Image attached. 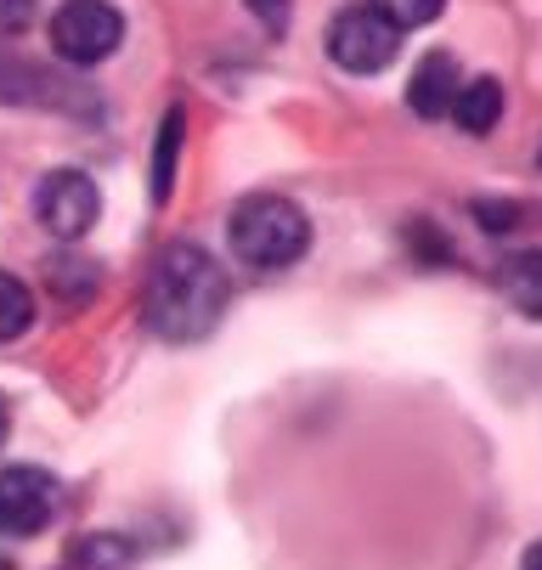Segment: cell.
Returning <instances> with one entry per match:
<instances>
[{
    "label": "cell",
    "mask_w": 542,
    "mask_h": 570,
    "mask_svg": "<svg viewBox=\"0 0 542 570\" xmlns=\"http://www.w3.org/2000/svg\"><path fill=\"white\" fill-rule=\"evenodd\" d=\"M226 299H231V283H226L220 261L209 249H198V243H170L165 261L152 266L141 316H147V328L159 340L193 345L220 322Z\"/></svg>",
    "instance_id": "6da1fadb"
},
{
    "label": "cell",
    "mask_w": 542,
    "mask_h": 570,
    "mask_svg": "<svg viewBox=\"0 0 542 570\" xmlns=\"http://www.w3.org/2000/svg\"><path fill=\"white\" fill-rule=\"evenodd\" d=\"M226 232H231V249L260 272H283L312 249V220H305V209L294 198H272V193L244 198L231 209Z\"/></svg>",
    "instance_id": "7a4b0ae2"
},
{
    "label": "cell",
    "mask_w": 542,
    "mask_h": 570,
    "mask_svg": "<svg viewBox=\"0 0 542 570\" xmlns=\"http://www.w3.org/2000/svg\"><path fill=\"white\" fill-rule=\"evenodd\" d=\"M125 40V18L108 0H62L51 12V51L73 68H91L102 57H114Z\"/></svg>",
    "instance_id": "3957f363"
},
{
    "label": "cell",
    "mask_w": 542,
    "mask_h": 570,
    "mask_svg": "<svg viewBox=\"0 0 542 570\" xmlns=\"http://www.w3.org/2000/svg\"><path fill=\"white\" fill-rule=\"evenodd\" d=\"M402 51V29L384 18L378 7H345L334 12L328 23V57L345 68V73H378V68H391Z\"/></svg>",
    "instance_id": "277c9868"
},
{
    "label": "cell",
    "mask_w": 542,
    "mask_h": 570,
    "mask_svg": "<svg viewBox=\"0 0 542 570\" xmlns=\"http://www.w3.org/2000/svg\"><path fill=\"white\" fill-rule=\"evenodd\" d=\"M62 509V485L57 474L18 463V469H0V537H40Z\"/></svg>",
    "instance_id": "5b68a950"
},
{
    "label": "cell",
    "mask_w": 542,
    "mask_h": 570,
    "mask_svg": "<svg viewBox=\"0 0 542 570\" xmlns=\"http://www.w3.org/2000/svg\"><path fill=\"white\" fill-rule=\"evenodd\" d=\"M35 215L51 237L73 243V237H86L102 215V193L86 170H51L40 187H35Z\"/></svg>",
    "instance_id": "8992f818"
},
{
    "label": "cell",
    "mask_w": 542,
    "mask_h": 570,
    "mask_svg": "<svg viewBox=\"0 0 542 570\" xmlns=\"http://www.w3.org/2000/svg\"><path fill=\"white\" fill-rule=\"evenodd\" d=\"M457 86H463V79H457L452 51H430V57H418V68H413V79H407V108H413L418 119H446Z\"/></svg>",
    "instance_id": "52a82bcc"
},
{
    "label": "cell",
    "mask_w": 542,
    "mask_h": 570,
    "mask_svg": "<svg viewBox=\"0 0 542 570\" xmlns=\"http://www.w3.org/2000/svg\"><path fill=\"white\" fill-rule=\"evenodd\" d=\"M457 130H470V136H486V130H497V119H503V86L492 73H481V79H463L457 86V97H452V114H446Z\"/></svg>",
    "instance_id": "ba28073f"
},
{
    "label": "cell",
    "mask_w": 542,
    "mask_h": 570,
    "mask_svg": "<svg viewBox=\"0 0 542 570\" xmlns=\"http://www.w3.org/2000/svg\"><path fill=\"white\" fill-rule=\"evenodd\" d=\"M503 294H509L514 311H525V316L542 322V249H531V255H520V261L503 266Z\"/></svg>",
    "instance_id": "9c48e42d"
},
{
    "label": "cell",
    "mask_w": 542,
    "mask_h": 570,
    "mask_svg": "<svg viewBox=\"0 0 542 570\" xmlns=\"http://www.w3.org/2000/svg\"><path fill=\"white\" fill-rule=\"evenodd\" d=\"M29 322H35V294H29V283L12 277V272H0V345L23 340Z\"/></svg>",
    "instance_id": "30bf717a"
},
{
    "label": "cell",
    "mask_w": 542,
    "mask_h": 570,
    "mask_svg": "<svg viewBox=\"0 0 542 570\" xmlns=\"http://www.w3.org/2000/svg\"><path fill=\"white\" fill-rule=\"evenodd\" d=\"M176 153H181V108L165 114V136H159V147H152V198L159 204L176 187Z\"/></svg>",
    "instance_id": "8fae6325"
},
{
    "label": "cell",
    "mask_w": 542,
    "mask_h": 570,
    "mask_svg": "<svg viewBox=\"0 0 542 570\" xmlns=\"http://www.w3.org/2000/svg\"><path fill=\"white\" fill-rule=\"evenodd\" d=\"M130 542L125 537H86L80 548H73V570H130Z\"/></svg>",
    "instance_id": "7c38bea8"
},
{
    "label": "cell",
    "mask_w": 542,
    "mask_h": 570,
    "mask_svg": "<svg viewBox=\"0 0 542 570\" xmlns=\"http://www.w3.org/2000/svg\"><path fill=\"white\" fill-rule=\"evenodd\" d=\"M367 7H378L384 18H391V23L407 35V29H424V23H435V18L446 12V0H367Z\"/></svg>",
    "instance_id": "4fadbf2b"
},
{
    "label": "cell",
    "mask_w": 542,
    "mask_h": 570,
    "mask_svg": "<svg viewBox=\"0 0 542 570\" xmlns=\"http://www.w3.org/2000/svg\"><path fill=\"white\" fill-rule=\"evenodd\" d=\"M249 12L266 23V35H283L288 29V0H249Z\"/></svg>",
    "instance_id": "5bb4252c"
},
{
    "label": "cell",
    "mask_w": 542,
    "mask_h": 570,
    "mask_svg": "<svg viewBox=\"0 0 542 570\" xmlns=\"http://www.w3.org/2000/svg\"><path fill=\"white\" fill-rule=\"evenodd\" d=\"M35 0H0V29H29Z\"/></svg>",
    "instance_id": "9a60e30c"
},
{
    "label": "cell",
    "mask_w": 542,
    "mask_h": 570,
    "mask_svg": "<svg viewBox=\"0 0 542 570\" xmlns=\"http://www.w3.org/2000/svg\"><path fill=\"white\" fill-rule=\"evenodd\" d=\"M520 570H542V542H531V548H525V559H520Z\"/></svg>",
    "instance_id": "2e32d148"
},
{
    "label": "cell",
    "mask_w": 542,
    "mask_h": 570,
    "mask_svg": "<svg viewBox=\"0 0 542 570\" xmlns=\"http://www.w3.org/2000/svg\"><path fill=\"white\" fill-rule=\"evenodd\" d=\"M7 435H12V406L0 401V446H7Z\"/></svg>",
    "instance_id": "e0dca14e"
},
{
    "label": "cell",
    "mask_w": 542,
    "mask_h": 570,
    "mask_svg": "<svg viewBox=\"0 0 542 570\" xmlns=\"http://www.w3.org/2000/svg\"><path fill=\"white\" fill-rule=\"evenodd\" d=\"M0 570H12V564H7V559H0Z\"/></svg>",
    "instance_id": "ac0fdd59"
},
{
    "label": "cell",
    "mask_w": 542,
    "mask_h": 570,
    "mask_svg": "<svg viewBox=\"0 0 542 570\" xmlns=\"http://www.w3.org/2000/svg\"><path fill=\"white\" fill-rule=\"evenodd\" d=\"M536 165H542V158H536Z\"/></svg>",
    "instance_id": "d6986e66"
}]
</instances>
